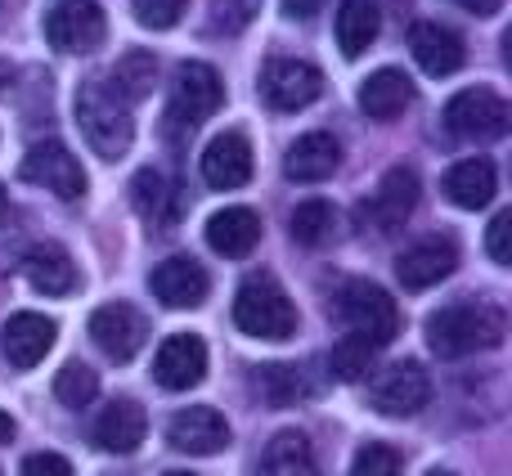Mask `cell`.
<instances>
[{
	"instance_id": "obj_6",
	"label": "cell",
	"mask_w": 512,
	"mask_h": 476,
	"mask_svg": "<svg viewBox=\"0 0 512 476\" xmlns=\"http://www.w3.org/2000/svg\"><path fill=\"white\" fill-rule=\"evenodd\" d=\"M445 131H450L454 140L490 144L508 131V104L490 86L459 90V95L445 104Z\"/></svg>"
},
{
	"instance_id": "obj_25",
	"label": "cell",
	"mask_w": 512,
	"mask_h": 476,
	"mask_svg": "<svg viewBox=\"0 0 512 476\" xmlns=\"http://www.w3.org/2000/svg\"><path fill=\"white\" fill-rule=\"evenodd\" d=\"M409 104H414V81H409L400 68H378L360 86V108H364V117H373V122H396Z\"/></svg>"
},
{
	"instance_id": "obj_19",
	"label": "cell",
	"mask_w": 512,
	"mask_h": 476,
	"mask_svg": "<svg viewBox=\"0 0 512 476\" xmlns=\"http://www.w3.org/2000/svg\"><path fill=\"white\" fill-rule=\"evenodd\" d=\"M409 50H414L418 68L427 77H450V72L463 68L468 50H463V36L445 23H418L414 36H409Z\"/></svg>"
},
{
	"instance_id": "obj_20",
	"label": "cell",
	"mask_w": 512,
	"mask_h": 476,
	"mask_svg": "<svg viewBox=\"0 0 512 476\" xmlns=\"http://www.w3.org/2000/svg\"><path fill=\"white\" fill-rule=\"evenodd\" d=\"M203 180L212 189H239L252 180V144L239 131L216 135L203 149Z\"/></svg>"
},
{
	"instance_id": "obj_29",
	"label": "cell",
	"mask_w": 512,
	"mask_h": 476,
	"mask_svg": "<svg viewBox=\"0 0 512 476\" xmlns=\"http://www.w3.org/2000/svg\"><path fill=\"white\" fill-rule=\"evenodd\" d=\"M153 77H158V59H153L149 50H126L108 81H113V90L126 99V104H135V99L149 95Z\"/></svg>"
},
{
	"instance_id": "obj_12",
	"label": "cell",
	"mask_w": 512,
	"mask_h": 476,
	"mask_svg": "<svg viewBox=\"0 0 512 476\" xmlns=\"http://www.w3.org/2000/svg\"><path fill=\"white\" fill-rule=\"evenodd\" d=\"M149 288H153V297H158L162 306L194 310V306H203V301H207L212 279H207V270L194 261V256H167V261L153 265Z\"/></svg>"
},
{
	"instance_id": "obj_34",
	"label": "cell",
	"mask_w": 512,
	"mask_h": 476,
	"mask_svg": "<svg viewBox=\"0 0 512 476\" xmlns=\"http://www.w3.org/2000/svg\"><path fill=\"white\" fill-rule=\"evenodd\" d=\"M405 459H400L396 445H382V441H369L360 445V454L351 459V476H400Z\"/></svg>"
},
{
	"instance_id": "obj_27",
	"label": "cell",
	"mask_w": 512,
	"mask_h": 476,
	"mask_svg": "<svg viewBox=\"0 0 512 476\" xmlns=\"http://www.w3.org/2000/svg\"><path fill=\"white\" fill-rule=\"evenodd\" d=\"M337 45H342L346 59H360L382 32V14L378 0H342L337 5Z\"/></svg>"
},
{
	"instance_id": "obj_39",
	"label": "cell",
	"mask_w": 512,
	"mask_h": 476,
	"mask_svg": "<svg viewBox=\"0 0 512 476\" xmlns=\"http://www.w3.org/2000/svg\"><path fill=\"white\" fill-rule=\"evenodd\" d=\"M319 5H324V0H283V14H288V18H301V23H306V18L319 14Z\"/></svg>"
},
{
	"instance_id": "obj_41",
	"label": "cell",
	"mask_w": 512,
	"mask_h": 476,
	"mask_svg": "<svg viewBox=\"0 0 512 476\" xmlns=\"http://www.w3.org/2000/svg\"><path fill=\"white\" fill-rule=\"evenodd\" d=\"M14 432H18V427H14V418H9L5 409H0V445H9V441H14Z\"/></svg>"
},
{
	"instance_id": "obj_35",
	"label": "cell",
	"mask_w": 512,
	"mask_h": 476,
	"mask_svg": "<svg viewBox=\"0 0 512 476\" xmlns=\"http://www.w3.org/2000/svg\"><path fill=\"white\" fill-rule=\"evenodd\" d=\"M131 9H135V23L140 27L167 32V27H176L180 18H185L189 0H131Z\"/></svg>"
},
{
	"instance_id": "obj_42",
	"label": "cell",
	"mask_w": 512,
	"mask_h": 476,
	"mask_svg": "<svg viewBox=\"0 0 512 476\" xmlns=\"http://www.w3.org/2000/svg\"><path fill=\"white\" fill-rule=\"evenodd\" d=\"M5 216H9V194H5V185H0V225H5Z\"/></svg>"
},
{
	"instance_id": "obj_26",
	"label": "cell",
	"mask_w": 512,
	"mask_h": 476,
	"mask_svg": "<svg viewBox=\"0 0 512 476\" xmlns=\"http://www.w3.org/2000/svg\"><path fill=\"white\" fill-rule=\"evenodd\" d=\"M131 203H135V212H140L144 221L153 225V230H167V225H176V212H180L176 189H171V180L162 176L158 167L135 171V180H131Z\"/></svg>"
},
{
	"instance_id": "obj_38",
	"label": "cell",
	"mask_w": 512,
	"mask_h": 476,
	"mask_svg": "<svg viewBox=\"0 0 512 476\" xmlns=\"http://www.w3.org/2000/svg\"><path fill=\"white\" fill-rule=\"evenodd\" d=\"M23 476H72V463L63 459V454H32V459L23 463Z\"/></svg>"
},
{
	"instance_id": "obj_4",
	"label": "cell",
	"mask_w": 512,
	"mask_h": 476,
	"mask_svg": "<svg viewBox=\"0 0 512 476\" xmlns=\"http://www.w3.org/2000/svg\"><path fill=\"white\" fill-rule=\"evenodd\" d=\"M234 324L248 337H261V342H288L297 333V306L270 274H252L234 292Z\"/></svg>"
},
{
	"instance_id": "obj_8",
	"label": "cell",
	"mask_w": 512,
	"mask_h": 476,
	"mask_svg": "<svg viewBox=\"0 0 512 476\" xmlns=\"http://www.w3.org/2000/svg\"><path fill=\"white\" fill-rule=\"evenodd\" d=\"M108 36V18L99 0H59L45 14V41L63 54H90Z\"/></svg>"
},
{
	"instance_id": "obj_2",
	"label": "cell",
	"mask_w": 512,
	"mask_h": 476,
	"mask_svg": "<svg viewBox=\"0 0 512 476\" xmlns=\"http://www.w3.org/2000/svg\"><path fill=\"white\" fill-rule=\"evenodd\" d=\"M77 122L86 144L99 153V158L117 162L135 140V122H131V104L113 90V81L90 77L86 86L77 90Z\"/></svg>"
},
{
	"instance_id": "obj_22",
	"label": "cell",
	"mask_w": 512,
	"mask_h": 476,
	"mask_svg": "<svg viewBox=\"0 0 512 476\" xmlns=\"http://www.w3.org/2000/svg\"><path fill=\"white\" fill-rule=\"evenodd\" d=\"M261 243V216L252 207H225L207 221V247L216 256H230V261H243L252 247Z\"/></svg>"
},
{
	"instance_id": "obj_16",
	"label": "cell",
	"mask_w": 512,
	"mask_h": 476,
	"mask_svg": "<svg viewBox=\"0 0 512 476\" xmlns=\"http://www.w3.org/2000/svg\"><path fill=\"white\" fill-rule=\"evenodd\" d=\"M167 441L180 454H221L230 445V423L212 405H194V409H180L167 423Z\"/></svg>"
},
{
	"instance_id": "obj_30",
	"label": "cell",
	"mask_w": 512,
	"mask_h": 476,
	"mask_svg": "<svg viewBox=\"0 0 512 476\" xmlns=\"http://www.w3.org/2000/svg\"><path fill=\"white\" fill-rule=\"evenodd\" d=\"M333 225H337V212L324 203V198H306L297 212L288 216V230H292V243L301 247H319L333 238Z\"/></svg>"
},
{
	"instance_id": "obj_40",
	"label": "cell",
	"mask_w": 512,
	"mask_h": 476,
	"mask_svg": "<svg viewBox=\"0 0 512 476\" xmlns=\"http://www.w3.org/2000/svg\"><path fill=\"white\" fill-rule=\"evenodd\" d=\"M468 14H477V18H490V14H499L504 9V0H459Z\"/></svg>"
},
{
	"instance_id": "obj_17",
	"label": "cell",
	"mask_w": 512,
	"mask_h": 476,
	"mask_svg": "<svg viewBox=\"0 0 512 476\" xmlns=\"http://www.w3.org/2000/svg\"><path fill=\"white\" fill-rule=\"evenodd\" d=\"M454 265H459V252H454L450 238H423V243L405 247V252L396 256V279L405 283L409 292H423V288H432V283L450 279Z\"/></svg>"
},
{
	"instance_id": "obj_31",
	"label": "cell",
	"mask_w": 512,
	"mask_h": 476,
	"mask_svg": "<svg viewBox=\"0 0 512 476\" xmlns=\"http://www.w3.org/2000/svg\"><path fill=\"white\" fill-rule=\"evenodd\" d=\"M378 351H382V346H373V342H364V337L346 333L342 342L333 346V355H328V369H333L337 382H360V378H369Z\"/></svg>"
},
{
	"instance_id": "obj_3",
	"label": "cell",
	"mask_w": 512,
	"mask_h": 476,
	"mask_svg": "<svg viewBox=\"0 0 512 476\" xmlns=\"http://www.w3.org/2000/svg\"><path fill=\"white\" fill-rule=\"evenodd\" d=\"M225 99V86H221V72L212 63H180L176 68V81H171V104H167V140L180 144L194 135L198 122L221 108Z\"/></svg>"
},
{
	"instance_id": "obj_24",
	"label": "cell",
	"mask_w": 512,
	"mask_h": 476,
	"mask_svg": "<svg viewBox=\"0 0 512 476\" xmlns=\"http://www.w3.org/2000/svg\"><path fill=\"white\" fill-rule=\"evenodd\" d=\"M495 189H499V176H495V162L490 158H463L445 171V194H450V203L463 207V212L490 207Z\"/></svg>"
},
{
	"instance_id": "obj_14",
	"label": "cell",
	"mask_w": 512,
	"mask_h": 476,
	"mask_svg": "<svg viewBox=\"0 0 512 476\" xmlns=\"http://www.w3.org/2000/svg\"><path fill=\"white\" fill-rule=\"evenodd\" d=\"M153 378L167 391H189L207 378V346L194 333H171L153 355Z\"/></svg>"
},
{
	"instance_id": "obj_10",
	"label": "cell",
	"mask_w": 512,
	"mask_h": 476,
	"mask_svg": "<svg viewBox=\"0 0 512 476\" xmlns=\"http://www.w3.org/2000/svg\"><path fill=\"white\" fill-rule=\"evenodd\" d=\"M369 400L382 418H414L418 409L432 400V378L423 373V364L400 360V364H391V369H382L378 378H373Z\"/></svg>"
},
{
	"instance_id": "obj_36",
	"label": "cell",
	"mask_w": 512,
	"mask_h": 476,
	"mask_svg": "<svg viewBox=\"0 0 512 476\" xmlns=\"http://www.w3.org/2000/svg\"><path fill=\"white\" fill-rule=\"evenodd\" d=\"M212 9V27L216 32H243L256 14H261V0H207Z\"/></svg>"
},
{
	"instance_id": "obj_1",
	"label": "cell",
	"mask_w": 512,
	"mask_h": 476,
	"mask_svg": "<svg viewBox=\"0 0 512 476\" xmlns=\"http://www.w3.org/2000/svg\"><path fill=\"white\" fill-rule=\"evenodd\" d=\"M508 333V315L495 301H454L427 315V346L441 360H459L472 351H495Z\"/></svg>"
},
{
	"instance_id": "obj_44",
	"label": "cell",
	"mask_w": 512,
	"mask_h": 476,
	"mask_svg": "<svg viewBox=\"0 0 512 476\" xmlns=\"http://www.w3.org/2000/svg\"><path fill=\"white\" fill-rule=\"evenodd\" d=\"M167 476H194V472H167Z\"/></svg>"
},
{
	"instance_id": "obj_28",
	"label": "cell",
	"mask_w": 512,
	"mask_h": 476,
	"mask_svg": "<svg viewBox=\"0 0 512 476\" xmlns=\"http://www.w3.org/2000/svg\"><path fill=\"white\" fill-rule=\"evenodd\" d=\"M256 476H319L315 450L301 432H279L261 454V468Z\"/></svg>"
},
{
	"instance_id": "obj_18",
	"label": "cell",
	"mask_w": 512,
	"mask_h": 476,
	"mask_svg": "<svg viewBox=\"0 0 512 476\" xmlns=\"http://www.w3.org/2000/svg\"><path fill=\"white\" fill-rule=\"evenodd\" d=\"M144 432H149V414L140 409V400H113L108 409H99L95 427H90L95 445H99V450H108V454L140 450Z\"/></svg>"
},
{
	"instance_id": "obj_13",
	"label": "cell",
	"mask_w": 512,
	"mask_h": 476,
	"mask_svg": "<svg viewBox=\"0 0 512 476\" xmlns=\"http://www.w3.org/2000/svg\"><path fill=\"white\" fill-rule=\"evenodd\" d=\"M414 207H418V176L409 167H391L387 176H382L378 194L360 207V221L373 225L378 234H391L414 216Z\"/></svg>"
},
{
	"instance_id": "obj_9",
	"label": "cell",
	"mask_w": 512,
	"mask_h": 476,
	"mask_svg": "<svg viewBox=\"0 0 512 476\" xmlns=\"http://www.w3.org/2000/svg\"><path fill=\"white\" fill-rule=\"evenodd\" d=\"M261 95L279 113H297L324 95V72L306 59H270L261 68Z\"/></svg>"
},
{
	"instance_id": "obj_15",
	"label": "cell",
	"mask_w": 512,
	"mask_h": 476,
	"mask_svg": "<svg viewBox=\"0 0 512 476\" xmlns=\"http://www.w3.org/2000/svg\"><path fill=\"white\" fill-rule=\"evenodd\" d=\"M54 337H59V324L50 315H36V310H18L9 315L5 333H0V346H5V360L14 369H36V364L50 355Z\"/></svg>"
},
{
	"instance_id": "obj_33",
	"label": "cell",
	"mask_w": 512,
	"mask_h": 476,
	"mask_svg": "<svg viewBox=\"0 0 512 476\" xmlns=\"http://www.w3.org/2000/svg\"><path fill=\"white\" fill-rule=\"evenodd\" d=\"M256 387L270 405H292V400L306 396V378H301L297 364H270V369L256 373Z\"/></svg>"
},
{
	"instance_id": "obj_21",
	"label": "cell",
	"mask_w": 512,
	"mask_h": 476,
	"mask_svg": "<svg viewBox=\"0 0 512 476\" xmlns=\"http://www.w3.org/2000/svg\"><path fill=\"white\" fill-rule=\"evenodd\" d=\"M337 162H342V144L328 131H310L288 149L283 171H288V180H297V185H319V180H328L337 171Z\"/></svg>"
},
{
	"instance_id": "obj_5",
	"label": "cell",
	"mask_w": 512,
	"mask_h": 476,
	"mask_svg": "<svg viewBox=\"0 0 512 476\" xmlns=\"http://www.w3.org/2000/svg\"><path fill=\"white\" fill-rule=\"evenodd\" d=\"M337 319H342L346 333L364 337L373 346H391L400 333V310L391 301V292L369 279H355L337 292Z\"/></svg>"
},
{
	"instance_id": "obj_32",
	"label": "cell",
	"mask_w": 512,
	"mask_h": 476,
	"mask_svg": "<svg viewBox=\"0 0 512 476\" xmlns=\"http://www.w3.org/2000/svg\"><path fill=\"white\" fill-rule=\"evenodd\" d=\"M54 396H59V405L68 409H86L90 400L99 396V373L90 369V364H63L59 373H54Z\"/></svg>"
},
{
	"instance_id": "obj_11",
	"label": "cell",
	"mask_w": 512,
	"mask_h": 476,
	"mask_svg": "<svg viewBox=\"0 0 512 476\" xmlns=\"http://www.w3.org/2000/svg\"><path fill=\"white\" fill-rule=\"evenodd\" d=\"M90 342H95L108 360L126 364L149 342V319L135 306H126V301H108V306H99L95 315H90Z\"/></svg>"
},
{
	"instance_id": "obj_37",
	"label": "cell",
	"mask_w": 512,
	"mask_h": 476,
	"mask_svg": "<svg viewBox=\"0 0 512 476\" xmlns=\"http://www.w3.org/2000/svg\"><path fill=\"white\" fill-rule=\"evenodd\" d=\"M508 234H512V212H499L486 230V252L495 265H508L512 261V247H508Z\"/></svg>"
},
{
	"instance_id": "obj_43",
	"label": "cell",
	"mask_w": 512,
	"mask_h": 476,
	"mask_svg": "<svg viewBox=\"0 0 512 476\" xmlns=\"http://www.w3.org/2000/svg\"><path fill=\"white\" fill-rule=\"evenodd\" d=\"M427 476H459V472H427Z\"/></svg>"
},
{
	"instance_id": "obj_7",
	"label": "cell",
	"mask_w": 512,
	"mask_h": 476,
	"mask_svg": "<svg viewBox=\"0 0 512 476\" xmlns=\"http://www.w3.org/2000/svg\"><path fill=\"white\" fill-rule=\"evenodd\" d=\"M18 176H23L27 185L50 189V194L63 198V203H77V198L86 194V171H81V162L72 158V149L63 140L32 144L27 158L18 162Z\"/></svg>"
},
{
	"instance_id": "obj_23",
	"label": "cell",
	"mask_w": 512,
	"mask_h": 476,
	"mask_svg": "<svg viewBox=\"0 0 512 476\" xmlns=\"http://www.w3.org/2000/svg\"><path fill=\"white\" fill-rule=\"evenodd\" d=\"M23 274L36 292L45 297H68L77 288V265L59 243H36L23 252Z\"/></svg>"
}]
</instances>
